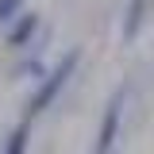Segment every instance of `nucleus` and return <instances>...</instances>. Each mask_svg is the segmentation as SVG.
Wrapping results in <instances>:
<instances>
[{"instance_id": "nucleus-1", "label": "nucleus", "mask_w": 154, "mask_h": 154, "mask_svg": "<svg viewBox=\"0 0 154 154\" xmlns=\"http://www.w3.org/2000/svg\"><path fill=\"white\" fill-rule=\"evenodd\" d=\"M77 62H81V50H66V54H62V62H58L54 69H46V73H42L35 96L27 100V119L42 116V112L58 100V96H62V89L69 85V77H73V69H77Z\"/></svg>"}, {"instance_id": "nucleus-2", "label": "nucleus", "mask_w": 154, "mask_h": 154, "mask_svg": "<svg viewBox=\"0 0 154 154\" xmlns=\"http://www.w3.org/2000/svg\"><path fill=\"white\" fill-rule=\"evenodd\" d=\"M123 100H127V89L119 85L108 100V108H104V119H100V131H96V146L93 154H112L116 139H119V119H123Z\"/></svg>"}, {"instance_id": "nucleus-3", "label": "nucleus", "mask_w": 154, "mask_h": 154, "mask_svg": "<svg viewBox=\"0 0 154 154\" xmlns=\"http://www.w3.org/2000/svg\"><path fill=\"white\" fill-rule=\"evenodd\" d=\"M38 27H42V19H38V12H19L8 27H4V42L12 46V50H27L31 42H35Z\"/></svg>"}, {"instance_id": "nucleus-4", "label": "nucleus", "mask_w": 154, "mask_h": 154, "mask_svg": "<svg viewBox=\"0 0 154 154\" xmlns=\"http://www.w3.org/2000/svg\"><path fill=\"white\" fill-rule=\"evenodd\" d=\"M146 8H150V0H131V4H127V16H123V42H135V38H139L143 19H146Z\"/></svg>"}, {"instance_id": "nucleus-5", "label": "nucleus", "mask_w": 154, "mask_h": 154, "mask_svg": "<svg viewBox=\"0 0 154 154\" xmlns=\"http://www.w3.org/2000/svg\"><path fill=\"white\" fill-rule=\"evenodd\" d=\"M27 135H31V119H23L16 131L8 135V143H4V154H27Z\"/></svg>"}, {"instance_id": "nucleus-6", "label": "nucleus", "mask_w": 154, "mask_h": 154, "mask_svg": "<svg viewBox=\"0 0 154 154\" xmlns=\"http://www.w3.org/2000/svg\"><path fill=\"white\" fill-rule=\"evenodd\" d=\"M23 4H27V0H0V27H8V23L23 12Z\"/></svg>"}]
</instances>
